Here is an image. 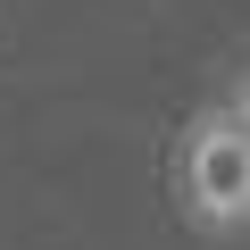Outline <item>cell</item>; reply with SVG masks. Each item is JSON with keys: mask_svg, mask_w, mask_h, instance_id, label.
Here are the masks:
<instances>
[{"mask_svg": "<svg viewBox=\"0 0 250 250\" xmlns=\"http://www.w3.org/2000/svg\"><path fill=\"white\" fill-rule=\"evenodd\" d=\"M175 208L208 242H242L250 233V75L184 117V142H175Z\"/></svg>", "mask_w": 250, "mask_h": 250, "instance_id": "6da1fadb", "label": "cell"}]
</instances>
